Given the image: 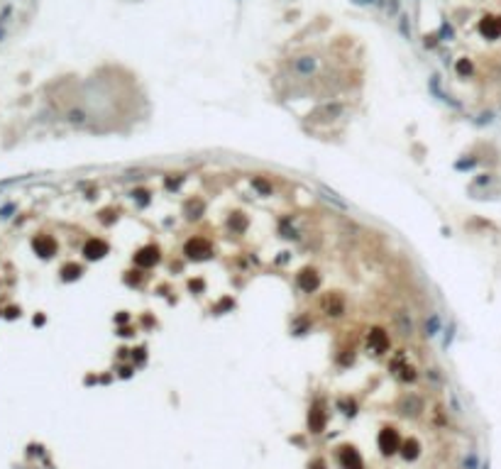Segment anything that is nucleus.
Returning a JSON list of instances; mask_svg holds the SVG:
<instances>
[{"mask_svg":"<svg viewBox=\"0 0 501 469\" xmlns=\"http://www.w3.org/2000/svg\"><path fill=\"white\" fill-rule=\"evenodd\" d=\"M482 34L489 37V39L501 37V17H484V22H482Z\"/></svg>","mask_w":501,"mask_h":469,"instance_id":"obj_1","label":"nucleus"}]
</instances>
